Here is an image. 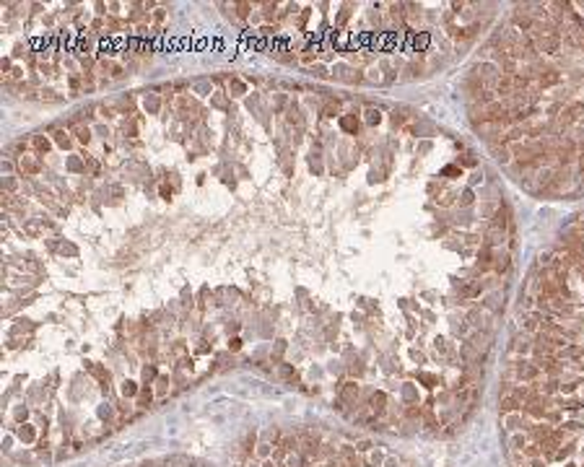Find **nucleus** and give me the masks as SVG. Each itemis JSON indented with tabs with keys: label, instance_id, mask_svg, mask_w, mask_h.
Here are the masks:
<instances>
[{
	"label": "nucleus",
	"instance_id": "1",
	"mask_svg": "<svg viewBox=\"0 0 584 467\" xmlns=\"http://www.w3.org/2000/svg\"><path fill=\"white\" fill-rule=\"evenodd\" d=\"M493 159L545 197L584 195V3L517 6L465 78Z\"/></svg>",
	"mask_w": 584,
	"mask_h": 467
},
{
	"label": "nucleus",
	"instance_id": "5",
	"mask_svg": "<svg viewBox=\"0 0 584 467\" xmlns=\"http://www.w3.org/2000/svg\"><path fill=\"white\" fill-rule=\"evenodd\" d=\"M34 146H37L39 151H47V140H42V138H37V140H34Z\"/></svg>",
	"mask_w": 584,
	"mask_h": 467
},
{
	"label": "nucleus",
	"instance_id": "3",
	"mask_svg": "<svg viewBox=\"0 0 584 467\" xmlns=\"http://www.w3.org/2000/svg\"><path fill=\"white\" fill-rule=\"evenodd\" d=\"M55 135H57V143H60V146H65V148L71 146V138H68V132H55Z\"/></svg>",
	"mask_w": 584,
	"mask_h": 467
},
{
	"label": "nucleus",
	"instance_id": "2",
	"mask_svg": "<svg viewBox=\"0 0 584 467\" xmlns=\"http://www.w3.org/2000/svg\"><path fill=\"white\" fill-rule=\"evenodd\" d=\"M499 413L514 467H584V213L527 278Z\"/></svg>",
	"mask_w": 584,
	"mask_h": 467
},
{
	"label": "nucleus",
	"instance_id": "4",
	"mask_svg": "<svg viewBox=\"0 0 584 467\" xmlns=\"http://www.w3.org/2000/svg\"><path fill=\"white\" fill-rule=\"evenodd\" d=\"M76 135H78V140H83V143H88V138H91L86 127H76Z\"/></svg>",
	"mask_w": 584,
	"mask_h": 467
}]
</instances>
